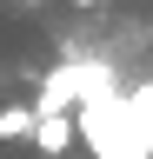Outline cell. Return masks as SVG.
<instances>
[{
    "mask_svg": "<svg viewBox=\"0 0 153 159\" xmlns=\"http://www.w3.org/2000/svg\"><path fill=\"white\" fill-rule=\"evenodd\" d=\"M27 146L40 152V159H67V152H73V113H40Z\"/></svg>",
    "mask_w": 153,
    "mask_h": 159,
    "instance_id": "3957f363",
    "label": "cell"
},
{
    "mask_svg": "<svg viewBox=\"0 0 153 159\" xmlns=\"http://www.w3.org/2000/svg\"><path fill=\"white\" fill-rule=\"evenodd\" d=\"M73 139H80L93 159H153V133L140 126V113L127 106V86L87 99V106L73 113Z\"/></svg>",
    "mask_w": 153,
    "mask_h": 159,
    "instance_id": "6da1fadb",
    "label": "cell"
},
{
    "mask_svg": "<svg viewBox=\"0 0 153 159\" xmlns=\"http://www.w3.org/2000/svg\"><path fill=\"white\" fill-rule=\"evenodd\" d=\"M73 7H100V0H73Z\"/></svg>",
    "mask_w": 153,
    "mask_h": 159,
    "instance_id": "8992f818",
    "label": "cell"
},
{
    "mask_svg": "<svg viewBox=\"0 0 153 159\" xmlns=\"http://www.w3.org/2000/svg\"><path fill=\"white\" fill-rule=\"evenodd\" d=\"M127 106L140 113V126L153 133V73H146V80H133V86H127Z\"/></svg>",
    "mask_w": 153,
    "mask_h": 159,
    "instance_id": "5b68a950",
    "label": "cell"
},
{
    "mask_svg": "<svg viewBox=\"0 0 153 159\" xmlns=\"http://www.w3.org/2000/svg\"><path fill=\"white\" fill-rule=\"evenodd\" d=\"M33 119H40L33 106H13V99H7V106H0V146H27V139H33Z\"/></svg>",
    "mask_w": 153,
    "mask_h": 159,
    "instance_id": "277c9868",
    "label": "cell"
},
{
    "mask_svg": "<svg viewBox=\"0 0 153 159\" xmlns=\"http://www.w3.org/2000/svg\"><path fill=\"white\" fill-rule=\"evenodd\" d=\"M20 7H40V0H20Z\"/></svg>",
    "mask_w": 153,
    "mask_h": 159,
    "instance_id": "52a82bcc",
    "label": "cell"
},
{
    "mask_svg": "<svg viewBox=\"0 0 153 159\" xmlns=\"http://www.w3.org/2000/svg\"><path fill=\"white\" fill-rule=\"evenodd\" d=\"M100 93H120V80H113V66H107V60H60V66L40 80L33 113H67V106L100 99Z\"/></svg>",
    "mask_w": 153,
    "mask_h": 159,
    "instance_id": "7a4b0ae2",
    "label": "cell"
}]
</instances>
